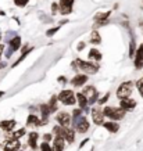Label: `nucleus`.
I'll return each mask as SVG.
<instances>
[{"label": "nucleus", "mask_w": 143, "mask_h": 151, "mask_svg": "<svg viewBox=\"0 0 143 151\" xmlns=\"http://www.w3.org/2000/svg\"><path fill=\"white\" fill-rule=\"evenodd\" d=\"M75 64H76V68L81 69V71H84V73H86V75H93V73L99 72L97 63H92V61H85V60L76 58Z\"/></svg>", "instance_id": "f257e3e1"}, {"label": "nucleus", "mask_w": 143, "mask_h": 151, "mask_svg": "<svg viewBox=\"0 0 143 151\" xmlns=\"http://www.w3.org/2000/svg\"><path fill=\"white\" fill-rule=\"evenodd\" d=\"M103 115L107 116L108 119L111 121H120L122 119L124 116H125V111L121 108V107H110V105H106L104 108H103Z\"/></svg>", "instance_id": "f03ea898"}, {"label": "nucleus", "mask_w": 143, "mask_h": 151, "mask_svg": "<svg viewBox=\"0 0 143 151\" xmlns=\"http://www.w3.org/2000/svg\"><path fill=\"white\" fill-rule=\"evenodd\" d=\"M57 99H58V103H61L64 105H75V103H76V97H75L74 92L69 90V89L61 90L57 94Z\"/></svg>", "instance_id": "7ed1b4c3"}, {"label": "nucleus", "mask_w": 143, "mask_h": 151, "mask_svg": "<svg viewBox=\"0 0 143 151\" xmlns=\"http://www.w3.org/2000/svg\"><path fill=\"white\" fill-rule=\"evenodd\" d=\"M132 89H133L132 80H125V82H122V83L117 87V92H115L117 99L121 100V99H125V97H131Z\"/></svg>", "instance_id": "20e7f679"}, {"label": "nucleus", "mask_w": 143, "mask_h": 151, "mask_svg": "<svg viewBox=\"0 0 143 151\" xmlns=\"http://www.w3.org/2000/svg\"><path fill=\"white\" fill-rule=\"evenodd\" d=\"M72 125H74V130H76L78 133H86L89 130V121L86 119L85 115H81L78 118L72 119Z\"/></svg>", "instance_id": "39448f33"}, {"label": "nucleus", "mask_w": 143, "mask_h": 151, "mask_svg": "<svg viewBox=\"0 0 143 151\" xmlns=\"http://www.w3.org/2000/svg\"><path fill=\"white\" fill-rule=\"evenodd\" d=\"M81 93L88 99V104L89 105L95 104L97 101V99H99V92H97V89L95 86H86V87H84V90Z\"/></svg>", "instance_id": "423d86ee"}, {"label": "nucleus", "mask_w": 143, "mask_h": 151, "mask_svg": "<svg viewBox=\"0 0 143 151\" xmlns=\"http://www.w3.org/2000/svg\"><path fill=\"white\" fill-rule=\"evenodd\" d=\"M90 114H92V119L95 125H103L104 122V115H103V108L100 107H92L90 108Z\"/></svg>", "instance_id": "0eeeda50"}, {"label": "nucleus", "mask_w": 143, "mask_h": 151, "mask_svg": "<svg viewBox=\"0 0 143 151\" xmlns=\"http://www.w3.org/2000/svg\"><path fill=\"white\" fill-rule=\"evenodd\" d=\"M56 121H57V123L60 126H64V128H68L71 125V115L68 112H65V111H60L57 115H56Z\"/></svg>", "instance_id": "6e6552de"}, {"label": "nucleus", "mask_w": 143, "mask_h": 151, "mask_svg": "<svg viewBox=\"0 0 143 151\" xmlns=\"http://www.w3.org/2000/svg\"><path fill=\"white\" fill-rule=\"evenodd\" d=\"M75 0H60L58 1V7H60V13L63 16H68L72 13V6H74Z\"/></svg>", "instance_id": "1a4fd4ad"}, {"label": "nucleus", "mask_w": 143, "mask_h": 151, "mask_svg": "<svg viewBox=\"0 0 143 151\" xmlns=\"http://www.w3.org/2000/svg\"><path fill=\"white\" fill-rule=\"evenodd\" d=\"M136 105H138V103H136L133 99H129V97H125V99L120 100V107H121L125 112H128V111H133V109L136 108Z\"/></svg>", "instance_id": "9d476101"}, {"label": "nucleus", "mask_w": 143, "mask_h": 151, "mask_svg": "<svg viewBox=\"0 0 143 151\" xmlns=\"http://www.w3.org/2000/svg\"><path fill=\"white\" fill-rule=\"evenodd\" d=\"M75 97H76V103H78V105H79V108L82 109L85 114L90 112V107H89V104H88V99H86L85 96L79 92V93L75 94Z\"/></svg>", "instance_id": "9b49d317"}, {"label": "nucleus", "mask_w": 143, "mask_h": 151, "mask_svg": "<svg viewBox=\"0 0 143 151\" xmlns=\"http://www.w3.org/2000/svg\"><path fill=\"white\" fill-rule=\"evenodd\" d=\"M133 64H135V68H136V69H142V67H143V43L136 49L135 57H133Z\"/></svg>", "instance_id": "f8f14e48"}, {"label": "nucleus", "mask_w": 143, "mask_h": 151, "mask_svg": "<svg viewBox=\"0 0 143 151\" xmlns=\"http://www.w3.org/2000/svg\"><path fill=\"white\" fill-rule=\"evenodd\" d=\"M88 79H89V76L86 73H78V75H75L74 78L71 79V85L74 87H81V86H84L88 82Z\"/></svg>", "instance_id": "ddd939ff"}, {"label": "nucleus", "mask_w": 143, "mask_h": 151, "mask_svg": "<svg viewBox=\"0 0 143 151\" xmlns=\"http://www.w3.org/2000/svg\"><path fill=\"white\" fill-rule=\"evenodd\" d=\"M21 148V143L20 140H16V139H8L6 141L4 147H3V151H18Z\"/></svg>", "instance_id": "4468645a"}, {"label": "nucleus", "mask_w": 143, "mask_h": 151, "mask_svg": "<svg viewBox=\"0 0 143 151\" xmlns=\"http://www.w3.org/2000/svg\"><path fill=\"white\" fill-rule=\"evenodd\" d=\"M61 137L65 139V141H68V143H74L75 140V130L71 129V128H64L61 129Z\"/></svg>", "instance_id": "2eb2a0df"}, {"label": "nucleus", "mask_w": 143, "mask_h": 151, "mask_svg": "<svg viewBox=\"0 0 143 151\" xmlns=\"http://www.w3.org/2000/svg\"><path fill=\"white\" fill-rule=\"evenodd\" d=\"M101 126L106 130H108L110 133H117L120 130V125H118V122H115V121H104Z\"/></svg>", "instance_id": "dca6fc26"}, {"label": "nucleus", "mask_w": 143, "mask_h": 151, "mask_svg": "<svg viewBox=\"0 0 143 151\" xmlns=\"http://www.w3.org/2000/svg\"><path fill=\"white\" fill-rule=\"evenodd\" d=\"M65 148V139L64 137H60V136H56L53 140V151H63Z\"/></svg>", "instance_id": "f3484780"}, {"label": "nucleus", "mask_w": 143, "mask_h": 151, "mask_svg": "<svg viewBox=\"0 0 143 151\" xmlns=\"http://www.w3.org/2000/svg\"><path fill=\"white\" fill-rule=\"evenodd\" d=\"M38 139H39V135L36 132H29V135H28V146L31 147L32 150L38 148Z\"/></svg>", "instance_id": "a211bd4d"}, {"label": "nucleus", "mask_w": 143, "mask_h": 151, "mask_svg": "<svg viewBox=\"0 0 143 151\" xmlns=\"http://www.w3.org/2000/svg\"><path fill=\"white\" fill-rule=\"evenodd\" d=\"M16 125H17V122L14 119H6L0 122V128L4 130V132H11V130L16 128Z\"/></svg>", "instance_id": "6ab92c4d"}, {"label": "nucleus", "mask_w": 143, "mask_h": 151, "mask_svg": "<svg viewBox=\"0 0 143 151\" xmlns=\"http://www.w3.org/2000/svg\"><path fill=\"white\" fill-rule=\"evenodd\" d=\"M8 47H10L13 52L20 50V47H21V37L18 36V35H17V36H14L10 42H8Z\"/></svg>", "instance_id": "aec40b11"}, {"label": "nucleus", "mask_w": 143, "mask_h": 151, "mask_svg": "<svg viewBox=\"0 0 143 151\" xmlns=\"http://www.w3.org/2000/svg\"><path fill=\"white\" fill-rule=\"evenodd\" d=\"M27 126H29V128H33V126H40V119H39V118H38L35 114L28 115V118H27Z\"/></svg>", "instance_id": "412c9836"}, {"label": "nucleus", "mask_w": 143, "mask_h": 151, "mask_svg": "<svg viewBox=\"0 0 143 151\" xmlns=\"http://www.w3.org/2000/svg\"><path fill=\"white\" fill-rule=\"evenodd\" d=\"M88 57H89V60H95L96 63H97V61H100L101 58H103V56H101V53L97 49H90Z\"/></svg>", "instance_id": "4be33fe9"}, {"label": "nucleus", "mask_w": 143, "mask_h": 151, "mask_svg": "<svg viewBox=\"0 0 143 151\" xmlns=\"http://www.w3.org/2000/svg\"><path fill=\"white\" fill-rule=\"evenodd\" d=\"M92 44H100L101 43V36L100 33L96 31V29H93L92 31V33H90V40H89Z\"/></svg>", "instance_id": "5701e85b"}, {"label": "nucleus", "mask_w": 143, "mask_h": 151, "mask_svg": "<svg viewBox=\"0 0 143 151\" xmlns=\"http://www.w3.org/2000/svg\"><path fill=\"white\" fill-rule=\"evenodd\" d=\"M111 16V11H104V13H97L95 16V22H100V21H107L108 17Z\"/></svg>", "instance_id": "b1692460"}, {"label": "nucleus", "mask_w": 143, "mask_h": 151, "mask_svg": "<svg viewBox=\"0 0 143 151\" xmlns=\"http://www.w3.org/2000/svg\"><path fill=\"white\" fill-rule=\"evenodd\" d=\"M57 103H58V99H57V96H53L52 99H50V101L47 103L49 105V109H50V114H53V112H56L58 109L57 107Z\"/></svg>", "instance_id": "393cba45"}, {"label": "nucleus", "mask_w": 143, "mask_h": 151, "mask_svg": "<svg viewBox=\"0 0 143 151\" xmlns=\"http://www.w3.org/2000/svg\"><path fill=\"white\" fill-rule=\"evenodd\" d=\"M25 133H27V130H25V128H21V129L16 130L14 133H10V139H16V140H20L22 136H25Z\"/></svg>", "instance_id": "a878e982"}, {"label": "nucleus", "mask_w": 143, "mask_h": 151, "mask_svg": "<svg viewBox=\"0 0 143 151\" xmlns=\"http://www.w3.org/2000/svg\"><path fill=\"white\" fill-rule=\"evenodd\" d=\"M32 50H33V47H31V46H29V47H28V49H27V50H25V52H22L21 57L18 58V60H17V61H16V63H14V64H13V65H11V67L14 68V67H17V65H18V64L21 63V61H24V60H25V58L28 57V54H29V53H31Z\"/></svg>", "instance_id": "bb28decb"}, {"label": "nucleus", "mask_w": 143, "mask_h": 151, "mask_svg": "<svg viewBox=\"0 0 143 151\" xmlns=\"http://www.w3.org/2000/svg\"><path fill=\"white\" fill-rule=\"evenodd\" d=\"M136 49H138V46H136V40H135V37H132V39H131V42H129V58L135 57Z\"/></svg>", "instance_id": "cd10ccee"}, {"label": "nucleus", "mask_w": 143, "mask_h": 151, "mask_svg": "<svg viewBox=\"0 0 143 151\" xmlns=\"http://www.w3.org/2000/svg\"><path fill=\"white\" fill-rule=\"evenodd\" d=\"M136 87H138V92H139V94L142 96V99H143V78H140V79H138L136 80Z\"/></svg>", "instance_id": "c85d7f7f"}, {"label": "nucleus", "mask_w": 143, "mask_h": 151, "mask_svg": "<svg viewBox=\"0 0 143 151\" xmlns=\"http://www.w3.org/2000/svg\"><path fill=\"white\" fill-rule=\"evenodd\" d=\"M108 99H110V92L104 94V96H103L101 99L97 100V104H100V105H101V104H106V103H107V100H108Z\"/></svg>", "instance_id": "c756f323"}, {"label": "nucleus", "mask_w": 143, "mask_h": 151, "mask_svg": "<svg viewBox=\"0 0 143 151\" xmlns=\"http://www.w3.org/2000/svg\"><path fill=\"white\" fill-rule=\"evenodd\" d=\"M29 3V0H14V4L17 7H25Z\"/></svg>", "instance_id": "7c9ffc66"}, {"label": "nucleus", "mask_w": 143, "mask_h": 151, "mask_svg": "<svg viewBox=\"0 0 143 151\" xmlns=\"http://www.w3.org/2000/svg\"><path fill=\"white\" fill-rule=\"evenodd\" d=\"M58 29H60V25H58V26H54V28H50V29H49V31L46 32V36H49V37L53 36V35L58 31Z\"/></svg>", "instance_id": "2f4dec72"}, {"label": "nucleus", "mask_w": 143, "mask_h": 151, "mask_svg": "<svg viewBox=\"0 0 143 151\" xmlns=\"http://www.w3.org/2000/svg\"><path fill=\"white\" fill-rule=\"evenodd\" d=\"M40 150H42V151H53L47 141H43L42 144H40Z\"/></svg>", "instance_id": "473e14b6"}, {"label": "nucleus", "mask_w": 143, "mask_h": 151, "mask_svg": "<svg viewBox=\"0 0 143 151\" xmlns=\"http://www.w3.org/2000/svg\"><path fill=\"white\" fill-rule=\"evenodd\" d=\"M84 114V111L81 108H75L74 111H72V119H75V118H78V116H81V115Z\"/></svg>", "instance_id": "72a5a7b5"}, {"label": "nucleus", "mask_w": 143, "mask_h": 151, "mask_svg": "<svg viewBox=\"0 0 143 151\" xmlns=\"http://www.w3.org/2000/svg\"><path fill=\"white\" fill-rule=\"evenodd\" d=\"M57 13H60V7H58V3H53L52 4V14L56 16Z\"/></svg>", "instance_id": "f704fd0d"}, {"label": "nucleus", "mask_w": 143, "mask_h": 151, "mask_svg": "<svg viewBox=\"0 0 143 151\" xmlns=\"http://www.w3.org/2000/svg\"><path fill=\"white\" fill-rule=\"evenodd\" d=\"M14 36H17V33H16V32H13V31L7 32V35H6V40H7V43L10 42V40H11V39H13Z\"/></svg>", "instance_id": "c9c22d12"}, {"label": "nucleus", "mask_w": 143, "mask_h": 151, "mask_svg": "<svg viewBox=\"0 0 143 151\" xmlns=\"http://www.w3.org/2000/svg\"><path fill=\"white\" fill-rule=\"evenodd\" d=\"M43 140L45 141H52L53 140V135H52V133H46V135H43Z\"/></svg>", "instance_id": "e433bc0d"}, {"label": "nucleus", "mask_w": 143, "mask_h": 151, "mask_svg": "<svg viewBox=\"0 0 143 151\" xmlns=\"http://www.w3.org/2000/svg\"><path fill=\"white\" fill-rule=\"evenodd\" d=\"M85 47H86V43L85 42H79V44L76 46V50H78V52H82Z\"/></svg>", "instance_id": "4c0bfd02"}, {"label": "nucleus", "mask_w": 143, "mask_h": 151, "mask_svg": "<svg viewBox=\"0 0 143 151\" xmlns=\"http://www.w3.org/2000/svg\"><path fill=\"white\" fill-rule=\"evenodd\" d=\"M13 53H14V52H13V50H11L10 47H8V49L6 50V53H4V57H6V58H10L11 56H13Z\"/></svg>", "instance_id": "58836bf2"}, {"label": "nucleus", "mask_w": 143, "mask_h": 151, "mask_svg": "<svg viewBox=\"0 0 143 151\" xmlns=\"http://www.w3.org/2000/svg\"><path fill=\"white\" fill-rule=\"evenodd\" d=\"M57 80H58V83H63V85L67 83V78H65V76H58Z\"/></svg>", "instance_id": "ea45409f"}, {"label": "nucleus", "mask_w": 143, "mask_h": 151, "mask_svg": "<svg viewBox=\"0 0 143 151\" xmlns=\"http://www.w3.org/2000/svg\"><path fill=\"white\" fill-rule=\"evenodd\" d=\"M6 65H7V63H4V61H0V69H4Z\"/></svg>", "instance_id": "a19ab883"}, {"label": "nucleus", "mask_w": 143, "mask_h": 151, "mask_svg": "<svg viewBox=\"0 0 143 151\" xmlns=\"http://www.w3.org/2000/svg\"><path fill=\"white\" fill-rule=\"evenodd\" d=\"M88 141H89V139H85V140H82V143H81V146H79V148H82V147L85 146L86 143H88Z\"/></svg>", "instance_id": "79ce46f5"}, {"label": "nucleus", "mask_w": 143, "mask_h": 151, "mask_svg": "<svg viewBox=\"0 0 143 151\" xmlns=\"http://www.w3.org/2000/svg\"><path fill=\"white\" fill-rule=\"evenodd\" d=\"M4 52V44H0V58H1V54Z\"/></svg>", "instance_id": "37998d69"}, {"label": "nucleus", "mask_w": 143, "mask_h": 151, "mask_svg": "<svg viewBox=\"0 0 143 151\" xmlns=\"http://www.w3.org/2000/svg\"><path fill=\"white\" fill-rule=\"evenodd\" d=\"M67 22H68V20H64V21L60 22V25H64V24H67Z\"/></svg>", "instance_id": "c03bdc74"}, {"label": "nucleus", "mask_w": 143, "mask_h": 151, "mask_svg": "<svg viewBox=\"0 0 143 151\" xmlns=\"http://www.w3.org/2000/svg\"><path fill=\"white\" fill-rule=\"evenodd\" d=\"M4 94H6L4 92H0V97H3V96H4Z\"/></svg>", "instance_id": "a18cd8bd"}, {"label": "nucleus", "mask_w": 143, "mask_h": 151, "mask_svg": "<svg viewBox=\"0 0 143 151\" xmlns=\"http://www.w3.org/2000/svg\"><path fill=\"white\" fill-rule=\"evenodd\" d=\"M0 40H1V33H0Z\"/></svg>", "instance_id": "49530a36"}, {"label": "nucleus", "mask_w": 143, "mask_h": 151, "mask_svg": "<svg viewBox=\"0 0 143 151\" xmlns=\"http://www.w3.org/2000/svg\"><path fill=\"white\" fill-rule=\"evenodd\" d=\"M18 151H20V150H18Z\"/></svg>", "instance_id": "de8ad7c7"}]
</instances>
